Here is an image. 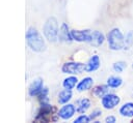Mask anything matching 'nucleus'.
Masks as SVG:
<instances>
[{"mask_svg": "<svg viewBox=\"0 0 133 123\" xmlns=\"http://www.w3.org/2000/svg\"><path fill=\"white\" fill-rule=\"evenodd\" d=\"M26 41L28 47L37 53H42L46 50V42L43 38V36L41 35V33L33 27L28 28L27 32H26Z\"/></svg>", "mask_w": 133, "mask_h": 123, "instance_id": "nucleus-1", "label": "nucleus"}, {"mask_svg": "<svg viewBox=\"0 0 133 123\" xmlns=\"http://www.w3.org/2000/svg\"><path fill=\"white\" fill-rule=\"evenodd\" d=\"M108 45L113 51H119L125 49V38L119 29L114 28L107 34Z\"/></svg>", "mask_w": 133, "mask_h": 123, "instance_id": "nucleus-2", "label": "nucleus"}, {"mask_svg": "<svg viewBox=\"0 0 133 123\" xmlns=\"http://www.w3.org/2000/svg\"><path fill=\"white\" fill-rule=\"evenodd\" d=\"M44 34L46 36V38L51 41V42H55L58 39V35H59V29H58V23L57 20L55 18H49L45 25H44Z\"/></svg>", "mask_w": 133, "mask_h": 123, "instance_id": "nucleus-3", "label": "nucleus"}, {"mask_svg": "<svg viewBox=\"0 0 133 123\" xmlns=\"http://www.w3.org/2000/svg\"><path fill=\"white\" fill-rule=\"evenodd\" d=\"M61 70L63 73L77 74V73H81L83 70H85V65L80 62H66L62 65Z\"/></svg>", "mask_w": 133, "mask_h": 123, "instance_id": "nucleus-4", "label": "nucleus"}, {"mask_svg": "<svg viewBox=\"0 0 133 123\" xmlns=\"http://www.w3.org/2000/svg\"><path fill=\"white\" fill-rule=\"evenodd\" d=\"M119 101H121L119 97L115 94L107 93L102 97V105L106 110H112L113 107H115L119 103Z\"/></svg>", "mask_w": 133, "mask_h": 123, "instance_id": "nucleus-5", "label": "nucleus"}, {"mask_svg": "<svg viewBox=\"0 0 133 123\" xmlns=\"http://www.w3.org/2000/svg\"><path fill=\"white\" fill-rule=\"evenodd\" d=\"M71 35H72V38L76 41L89 42L90 36H91V31L90 30H72Z\"/></svg>", "mask_w": 133, "mask_h": 123, "instance_id": "nucleus-6", "label": "nucleus"}, {"mask_svg": "<svg viewBox=\"0 0 133 123\" xmlns=\"http://www.w3.org/2000/svg\"><path fill=\"white\" fill-rule=\"evenodd\" d=\"M76 107L74 106V104H71V103H68L65 105H63L59 112H58V116L63 119V120H69L70 118H72L76 112Z\"/></svg>", "mask_w": 133, "mask_h": 123, "instance_id": "nucleus-7", "label": "nucleus"}, {"mask_svg": "<svg viewBox=\"0 0 133 123\" xmlns=\"http://www.w3.org/2000/svg\"><path fill=\"white\" fill-rule=\"evenodd\" d=\"M43 91V80L36 79L32 82V84L29 87V95L30 96H37Z\"/></svg>", "mask_w": 133, "mask_h": 123, "instance_id": "nucleus-8", "label": "nucleus"}, {"mask_svg": "<svg viewBox=\"0 0 133 123\" xmlns=\"http://www.w3.org/2000/svg\"><path fill=\"white\" fill-rule=\"evenodd\" d=\"M100 67V58L97 55H94L89 58V60L87 61V63L85 64V70L88 72L95 71Z\"/></svg>", "mask_w": 133, "mask_h": 123, "instance_id": "nucleus-9", "label": "nucleus"}, {"mask_svg": "<svg viewBox=\"0 0 133 123\" xmlns=\"http://www.w3.org/2000/svg\"><path fill=\"white\" fill-rule=\"evenodd\" d=\"M105 40V37L103 35L102 32L100 31H91V36H90V40H89V43L95 45V47H99L101 45Z\"/></svg>", "mask_w": 133, "mask_h": 123, "instance_id": "nucleus-10", "label": "nucleus"}, {"mask_svg": "<svg viewBox=\"0 0 133 123\" xmlns=\"http://www.w3.org/2000/svg\"><path fill=\"white\" fill-rule=\"evenodd\" d=\"M58 38L61 40V41H71L73 38H72V35H71V31H69V27L65 23H62L60 29H59V35H58Z\"/></svg>", "mask_w": 133, "mask_h": 123, "instance_id": "nucleus-11", "label": "nucleus"}, {"mask_svg": "<svg viewBox=\"0 0 133 123\" xmlns=\"http://www.w3.org/2000/svg\"><path fill=\"white\" fill-rule=\"evenodd\" d=\"M92 83H94V81H92L91 78H89V76L84 78V79H82V80L77 84V90H78L79 92L86 91V90L90 89V87L92 86Z\"/></svg>", "mask_w": 133, "mask_h": 123, "instance_id": "nucleus-12", "label": "nucleus"}, {"mask_svg": "<svg viewBox=\"0 0 133 123\" xmlns=\"http://www.w3.org/2000/svg\"><path fill=\"white\" fill-rule=\"evenodd\" d=\"M119 114L123 117H133V102H127L119 109Z\"/></svg>", "mask_w": 133, "mask_h": 123, "instance_id": "nucleus-13", "label": "nucleus"}, {"mask_svg": "<svg viewBox=\"0 0 133 123\" xmlns=\"http://www.w3.org/2000/svg\"><path fill=\"white\" fill-rule=\"evenodd\" d=\"M77 104H78V106H77V112L80 113V114H82V113H85V112L88 110V107L90 106V101H89V99H87V98H82V99L78 100Z\"/></svg>", "mask_w": 133, "mask_h": 123, "instance_id": "nucleus-14", "label": "nucleus"}, {"mask_svg": "<svg viewBox=\"0 0 133 123\" xmlns=\"http://www.w3.org/2000/svg\"><path fill=\"white\" fill-rule=\"evenodd\" d=\"M71 98H72V91H71V89H64L58 95L59 103H66Z\"/></svg>", "mask_w": 133, "mask_h": 123, "instance_id": "nucleus-15", "label": "nucleus"}, {"mask_svg": "<svg viewBox=\"0 0 133 123\" xmlns=\"http://www.w3.org/2000/svg\"><path fill=\"white\" fill-rule=\"evenodd\" d=\"M77 81H78V80H77L76 76H69V78H66V79L63 80L62 86H63L64 89H71V90H72V89L76 86Z\"/></svg>", "mask_w": 133, "mask_h": 123, "instance_id": "nucleus-16", "label": "nucleus"}, {"mask_svg": "<svg viewBox=\"0 0 133 123\" xmlns=\"http://www.w3.org/2000/svg\"><path fill=\"white\" fill-rule=\"evenodd\" d=\"M122 83H123V80L119 76H114L113 75V76L108 78V80H107V85L111 88H117L122 85Z\"/></svg>", "mask_w": 133, "mask_h": 123, "instance_id": "nucleus-17", "label": "nucleus"}, {"mask_svg": "<svg viewBox=\"0 0 133 123\" xmlns=\"http://www.w3.org/2000/svg\"><path fill=\"white\" fill-rule=\"evenodd\" d=\"M108 85L105 86V85H102V86H97L95 89H94V94L97 96V97H103L105 94L108 93Z\"/></svg>", "mask_w": 133, "mask_h": 123, "instance_id": "nucleus-18", "label": "nucleus"}, {"mask_svg": "<svg viewBox=\"0 0 133 123\" xmlns=\"http://www.w3.org/2000/svg\"><path fill=\"white\" fill-rule=\"evenodd\" d=\"M133 45V31H130L125 38V49H130Z\"/></svg>", "mask_w": 133, "mask_h": 123, "instance_id": "nucleus-19", "label": "nucleus"}, {"mask_svg": "<svg viewBox=\"0 0 133 123\" xmlns=\"http://www.w3.org/2000/svg\"><path fill=\"white\" fill-rule=\"evenodd\" d=\"M125 68H126V63L123 61H118L113 64V70L116 72H122Z\"/></svg>", "mask_w": 133, "mask_h": 123, "instance_id": "nucleus-20", "label": "nucleus"}, {"mask_svg": "<svg viewBox=\"0 0 133 123\" xmlns=\"http://www.w3.org/2000/svg\"><path fill=\"white\" fill-rule=\"evenodd\" d=\"M89 121H90V117L85 116V115H81V116H79L74 122H75V123H87V122H89Z\"/></svg>", "mask_w": 133, "mask_h": 123, "instance_id": "nucleus-21", "label": "nucleus"}, {"mask_svg": "<svg viewBox=\"0 0 133 123\" xmlns=\"http://www.w3.org/2000/svg\"><path fill=\"white\" fill-rule=\"evenodd\" d=\"M102 115V112L100 111V110H95L92 113H91V115L89 116L90 117V119H96L97 117H100Z\"/></svg>", "mask_w": 133, "mask_h": 123, "instance_id": "nucleus-22", "label": "nucleus"}, {"mask_svg": "<svg viewBox=\"0 0 133 123\" xmlns=\"http://www.w3.org/2000/svg\"><path fill=\"white\" fill-rule=\"evenodd\" d=\"M105 122H107V123H115L116 122V119H115L114 116H108L105 119Z\"/></svg>", "mask_w": 133, "mask_h": 123, "instance_id": "nucleus-23", "label": "nucleus"}]
</instances>
